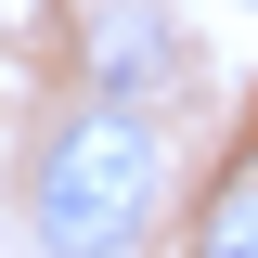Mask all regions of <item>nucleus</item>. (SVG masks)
<instances>
[{"mask_svg": "<svg viewBox=\"0 0 258 258\" xmlns=\"http://www.w3.org/2000/svg\"><path fill=\"white\" fill-rule=\"evenodd\" d=\"M155 207V129L129 103H78L64 142L39 155V245L52 258H116Z\"/></svg>", "mask_w": 258, "mask_h": 258, "instance_id": "f257e3e1", "label": "nucleus"}, {"mask_svg": "<svg viewBox=\"0 0 258 258\" xmlns=\"http://www.w3.org/2000/svg\"><path fill=\"white\" fill-rule=\"evenodd\" d=\"M181 258H258V142L220 168V181H207V207H194Z\"/></svg>", "mask_w": 258, "mask_h": 258, "instance_id": "f03ea898", "label": "nucleus"}, {"mask_svg": "<svg viewBox=\"0 0 258 258\" xmlns=\"http://www.w3.org/2000/svg\"><path fill=\"white\" fill-rule=\"evenodd\" d=\"M142 78H155V26H142V13H116V39H103V91H91V103H129Z\"/></svg>", "mask_w": 258, "mask_h": 258, "instance_id": "7ed1b4c3", "label": "nucleus"}]
</instances>
